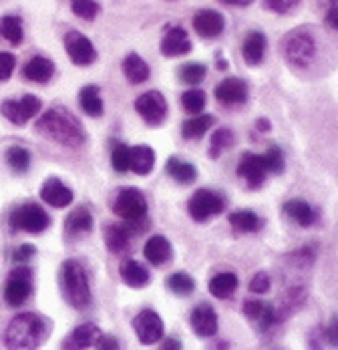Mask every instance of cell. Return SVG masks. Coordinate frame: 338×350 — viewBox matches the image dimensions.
Listing matches in <instances>:
<instances>
[{
	"mask_svg": "<svg viewBox=\"0 0 338 350\" xmlns=\"http://www.w3.org/2000/svg\"><path fill=\"white\" fill-rule=\"evenodd\" d=\"M36 131L47 139L57 141L67 147H77L85 143V131L81 121L63 107H51L36 121Z\"/></svg>",
	"mask_w": 338,
	"mask_h": 350,
	"instance_id": "cell-1",
	"label": "cell"
},
{
	"mask_svg": "<svg viewBox=\"0 0 338 350\" xmlns=\"http://www.w3.org/2000/svg\"><path fill=\"white\" fill-rule=\"evenodd\" d=\"M49 332V322L42 316L23 312L10 320L4 334V342L8 350H36L44 342Z\"/></svg>",
	"mask_w": 338,
	"mask_h": 350,
	"instance_id": "cell-2",
	"label": "cell"
},
{
	"mask_svg": "<svg viewBox=\"0 0 338 350\" xmlns=\"http://www.w3.org/2000/svg\"><path fill=\"white\" fill-rule=\"evenodd\" d=\"M59 282H61V290H63L65 300L73 308L83 310L91 304V300H93L91 284H89V276H87L81 262H77V260L63 262L61 272H59Z\"/></svg>",
	"mask_w": 338,
	"mask_h": 350,
	"instance_id": "cell-3",
	"label": "cell"
},
{
	"mask_svg": "<svg viewBox=\"0 0 338 350\" xmlns=\"http://www.w3.org/2000/svg\"><path fill=\"white\" fill-rule=\"evenodd\" d=\"M282 53H284V59L290 65L304 69L316 59V53H318L316 38L306 29H296V31H292V33L284 36Z\"/></svg>",
	"mask_w": 338,
	"mask_h": 350,
	"instance_id": "cell-4",
	"label": "cell"
},
{
	"mask_svg": "<svg viewBox=\"0 0 338 350\" xmlns=\"http://www.w3.org/2000/svg\"><path fill=\"white\" fill-rule=\"evenodd\" d=\"M8 224L12 232H27V234H40L51 226L49 213L36 204H23L16 210L10 211Z\"/></svg>",
	"mask_w": 338,
	"mask_h": 350,
	"instance_id": "cell-5",
	"label": "cell"
},
{
	"mask_svg": "<svg viewBox=\"0 0 338 350\" xmlns=\"http://www.w3.org/2000/svg\"><path fill=\"white\" fill-rule=\"evenodd\" d=\"M113 211L123 221H141L147 215L145 193L137 187H121L113 198Z\"/></svg>",
	"mask_w": 338,
	"mask_h": 350,
	"instance_id": "cell-6",
	"label": "cell"
},
{
	"mask_svg": "<svg viewBox=\"0 0 338 350\" xmlns=\"http://www.w3.org/2000/svg\"><path fill=\"white\" fill-rule=\"evenodd\" d=\"M224 210H226V198L211 189H198L187 202V211L196 221H207L220 215Z\"/></svg>",
	"mask_w": 338,
	"mask_h": 350,
	"instance_id": "cell-7",
	"label": "cell"
},
{
	"mask_svg": "<svg viewBox=\"0 0 338 350\" xmlns=\"http://www.w3.org/2000/svg\"><path fill=\"white\" fill-rule=\"evenodd\" d=\"M149 226L145 219L141 221H123V224H109L103 232L105 236V244L109 247V252L113 254H123L127 247H129V242L131 238L145 232Z\"/></svg>",
	"mask_w": 338,
	"mask_h": 350,
	"instance_id": "cell-8",
	"label": "cell"
},
{
	"mask_svg": "<svg viewBox=\"0 0 338 350\" xmlns=\"http://www.w3.org/2000/svg\"><path fill=\"white\" fill-rule=\"evenodd\" d=\"M33 294V272L25 266L10 272L4 286V300L8 306H21Z\"/></svg>",
	"mask_w": 338,
	"mask_h": 350,
	"instance_id": "cell-9",
	"label": "cell"
},
{
	"mask_svg": "<svg viewBox=\"0 0 338 350\" xmlns=\"http://www.w3.org/2000/svg\"><path fill=\"white\" fill-rule=\"evenodd\" d=\"M135 111L147 125L157 127L168 117V101L159 91H147L137 97Z\"/></svg>",
	"mask_w": 338,
	"mask_h": 350,
	"instance_id": "cell-10",
	"label": "cell"
},
{
	"mask_svg": "<svg viewBox=\"0 0 338 350\" xmlns=\"http://www.w3.org/2000/svg\"><path fill=\"white\" fill-rule=\"evenodd\" d=\"M40 107H42V103H40L38 97H34V95H25V97L18 99V101H14V99L4 101V103L0 105V113H2L10 123L23 127V125H27L34 115L40 111Z\"/></svg>",
	"mask_w": 338,
	"mask_h": 350,
	"instance_id": "cell-11",
	"label": "cell"
},
{
	"mask_svg": "<svg viewBox=\"0 0 338 350\" xmlns=\"http://www.w3.org/2000/svg\"><path fill=\"white\" fill-rule=\"evenodd\" d=\"M133 328L141 345H155L164 338V320L155 310H141L133 318Z\"/></svg>",
	"mask_w": 338,
	"mask_h": 350,
	"instance_id": "cell-12",
	"label": "cell"
},
{
	"mask_svg": "<svg viewBox=\"0 0 338 350\" xmlns=\"http://www.w3.org/2000/svg\"><path fill=\"white\" fill-rule=\"evenodd\" d=\"M266 174H268V167H266L264 155H256L250 151L242 155V159L237 163V175H239V179L246 181V185L250 189L262 187L266 181Z\"/></svg>",
	"mask_w": 338,
	"mask_h": 350,
	"instance_id": "cell-13",
	"label": "cell"
},
{
	"mask_svg": "<svg viewBox=\"0 0 338 350\" xmlns=\"http://www.w3.org/2000/svg\"><path fill=\"white\" fill-rule=\"evenodd\" d=\"M65 49H67L68 57L75 65L79 67H89L97 61V51L93 46V42L85 35L70 31L65 36Z\"/></svg>",
	"mask_w": 338,
	"mask_h": 350,
	"instance_id": "cell-14",
	"label": "cell"
},
{
	"mask_svg": "<svg viewBox=\"0 0 338 350\" xmlns=\"http://www.w3.org/2000/svg\"><path fill=\"white\" fill-rule=\"evenodd\" d=\"M244 314L250 320H254L260 326V330H264V332L274 328L282 320L278 310L272 304L262 302V300H246L244 302Z\"/></svg>",
	"mask_w": 338,
	"mask_h": 350,
	"instance_id": "cell-15",
	"label": "cell"
},
{
	"mask_svg": "<svg viewBox=\"0 0 338 350\" xmlns=\"http://www.w3.org/2000/svg\"><path fill=\"white\" fill-rule=\"evenodd\" d=\"M216 99L226 107L232 105H242L248 101V85L236 79V77H230V79H224L218 87H216Z\"/></svg>",
	"mask_w": 338,
	"mask_h": 350,
	"instance_id": "cell-16",
	"label": "cell"
},
{
	"mask_svg": "<svg viewBox=\"0 0 338 350\" xmlns=\"http://www.w3.org/2000/svg\"><path fill=\"white\" fill-rule=\"evenodd\" d=\"M224 29H226V18L218 10L203 8L194 16V31L203 38H216L224 33Z\"/></svg>",
	"mask_w": 338,
	"mask_h": 350,
	"instance_id": "cell-17",
	"label": "cell"
},
{
	"mask_svg": "<svg viewBox=\"0 0 338 350\" xmlns=\"http://www.w3.org/2000/svg\"><path fill=\"white\" fill-rule=\"evenodd\" d=\"M190 324L192 330L202 336V338H211L218 332V314L209 304H200L192 310L190 314Z\"/></svg>",
	"mask_w": 338,
	"mask_h": 350,
	"instance_id": "cell-18",
	"label": "cell"
},
{
	"mask_svg": "<svg viewBox=\"0 0 338 350\" xmlns=\"http://www.w3.org/2000/svg\"><path fill=\"white\" fill-rule=\"evenodd\" d=\"M40 198L53 208H67L73 202V189L65 185L59 177H49L40 187Z\"/></svg>",
	"mask_w": 338,
	"mask_h": 350,
	"instance_id": "cell-19",
	"label": "cell"
},
{
	"mask_svg": "<svg viewBox=\"0 0 338 350\" xmlns=\"http://www.w3.org/2000/svg\"><path fill=\"white\" fill-rule=\"evenodd\" d=\"M101 338V330L87 322V324H81L77 326L70 334L67 336V340L63 342V350H87L91 347H95Z\"/></svg>",
	"mask_w": 338,
	"mask_h": 350,
	"instance_id": "cell-20",
	"label": "cell"
},
{
	"mask_svg": "<svg viewBox=\"0 0 338 350\" xmlns=\"http://www.w3.org/2000/svg\"><path fill=\"white\" fill-rule=\"evenodd\" d=\"M192 51V40L181 27H169L161 38V53L166 57H181Z\"/></svg>",
	"mask_w": 338,
	"mask_h": 350,
	"instance_id": "cell-21",
	"label": "cell"
},
{
	"mask_svg": "<svg viewBox=\"0 0 338 350\" xmlns=\"http://www.w3.org/2000/svg\"><path fill=\"white\" fill-rule=\"evenodd\" d=\"M266 35L260 33V31H252L248 33L244 42H242V55H244V61L252 67L260 65L264 61V55H266Z\"/></svg>",
	"mask_w": 338,
	"mask_h": 350,
	"instance_id": "cell-22",
	"label": "cell"
},
{
	"mask_svg": "<svg viewBox=\"0 0 338 350\" xmlns=\"http://www.w3.org/2000/svg\"><path fill=\"white\" fill-rule=\"evenodd\" d=\"M282 210H284V215L290 221L298 224L300 228H310V226H314L318 221V211L304 200H290V202L284 204Z\"/></svg>",
	"mask_w": 338,
	"mask_h": 350,
	"instance_id": "cell-23",
	"label": "cell"
},
{
	"mask_svg": "<svg viewBox=\"0 0 338 350\" xmlns=\"http://www.w3.org/2000/svg\"><path fill=\"white\" fill-rule=\"evenodd\" d=\"M143 256L149 264L153 266H166L171 256H173V247L169 244V240L166 236H151L147 242H145V247H143Z\"/></svg>",
	"mask_w": 338,
	"mask_h": 350,
	"instance_id": "cell-24",
	"label": "cell"
},
{
	"mask_svg": "<svg viewBox=\"0 0 338 350\" xmlns=\"http://www.w3.org/2000/svg\"><path fill=\"white\" fill-rule=\"evenodd\" d=\"M53 75H55V63L51 59H47V57H33L23 67V77L27 81L40 83V85L49 83Z\"/></svg>",
	"mask_w": 338,
	"mask_h": 350,
	"instance_id": "cell-25",
	"label": "cell"
},
{
	"mask_svg": "<svg viewBox=\"0 0 338 350\" xmlns=\"http://www.w3.org/2000/svg\"><path fill=\"white\" fill-rule=\"evenodd\" d=\"M228 221L237 234H254V232H260L264 226V217H260L256 211L252 210L232 211L228 215Z\"/></svg>",
	"mask_w": 338,
	"mask_h": 350,
	"instance_id": "cell-26",
	"label": "cell"
},
{
	"mask_svg": "<svg viewBox=\"0 0 338 350\" xmlns=\"http://www.w3.org/2000/svg\"><path fill=\"white\" fill-rule=\"evenodd\" d=\"M91 230H93V215L87 208L73 210L65 219V236L67 238H77V236L89 234Z\"/></svg>",
	"mask_w": 338,
	"mask_h": 350,
	"instance_id": "cell-27",
	"label": "cell"
},
{
	"mask_svg": "<svg viewBox=\"0 0 338 350\" xmlns=\"http://www.w3.org/2000/svg\"><path fill=\"white\" fill-rule=\"evenodd\" d=\"M153 165H155V151L149 145H135L129 149V170L133 174H151Z\"/></svg>",
	"mask_w": 338,
	"mask_h": 350,
	"instance_id": "cell-28",
	"label": "cell"
},
{
	"mask_svg": "<svg viewBox=\"0 0 338 350\" xmlns=\"http://www.w3.org/2000/svg\"><path fill=\"white\" fill-rule=\"evenodd\" d=\"M119 274H121V280L125 282L127 286H131V288H143V286H147L149 280H151L149 272L139 262L131 260V258H127V260L121 262Z\"/></svg>",
	"mask_w": 338,
	"mask_h": 350,
	"instance_id": "cell-29",
	"label": "cell"
},
{
	"mask_svg": "<svg viewBox=\"0 0 338 350\" xmlns=\"http://www.w3.org/2000/svg\"><path fill=\"white\" fill-rule=\"evenodd\" d=\"M213 123H216V117L213 115H207V113L192 115L181 125V135H183V139H202L203 135L211 129Z\"/></svg>",
	"mask_w": 338,
	"mask_h": 350,
	"instance_id": "cell-30",
	"label": "cell"
},
{
	"mask_svg": "<svg viewBox=\"0 0 338 350\" xmlns=\"http://www.w3.org/2000/svg\"><path fill=\"white\" fill-rule=\"evenodd\" d=\"M237 284H239V280H237L234 272H220L209 280L207 288H209L211 296H216L220 300H226V298L234 296V292L237 290Z\"/></svg>",
	"mask_w": 338,
	"mask_h": 350,
	"instance_id": "cell-31",
	"label": "cell"
},
{
	"mask_svg": "<svg viewBox=\"0 0 338 350\" xmlns=\"http://www.w3.org/2000/svg\"><path fill=\"white\" fill-rule=\"evenodd\" d=\"M123 75L127 77L129 83L141 85V83H145V81L149 79L151 69H149V65H147L137 53H129V55L123 59Z\"/></svg>",
	"mask_w": 338,
	"mask_h": 350,
	"instance_id": "cell-32",
	"label": "cell"
},
{
	"mask_svg": "<svg viewBox=\"0 0 338 350\" xmlns=\"http://www.w3.org/2000/svg\"><path fill=\"white\" fill-rule=\"evenodd\" d=\"M79 105L89 115V117H101L103 115V99L101 91L97 85H87L79 93Z\"/></svg>",
	"mask_w": 338,
	"mask_h": 350,
	"instance_id": "cell-33",
	"label": "cell"
},
{
	"mask_svg": "<svg viewBox=\"0 0 338 350\" xmlns=\"http://www.w3.org/2000/svg\"><path fill=\"white\" fill-rule=\"evenodd\" d=\"M166 172H168L177 183L181 185H190L198 179V170L196 165L183 161V159H177V157H169L168 165H166Z\"/></svg>",
	"mask_w": 338,
	"mask_h": 350,
	"instance_id": "cell-34",
	"label": "cell"
},
{
	"mask_svg": "<svg viewBox=\"0 0 338 350\" xmlns=\"http://www.w3.org/2000/svg\"><path fill=\"white\" fill-rule=\"evenodd\" d=\"M23 21L21 16L16 14H6V16H0V38L10 42L12 46H18L23 42Z\"/></svg>",
	"mask_w": 338,
	"mask_h": 350,
	"instance_id": "cell-35",
	"label": "cell"
},
{
	"mask_svg": "<svg viewBox=\"0 0 338 350\" xmlns=\"http://www.w3.org/2000/svg\"><path fill=\"white\" fill-rule=\"evenodd\" d=\"M6 163L16 174H27L31 170V153L21 145H12L6 149Z\"/></svg>",
	"mask_w": 338,
	"mask_h": 350,
	"instance_id": "cell-36",
	"label": "cell"
},
{
	"mask_svg": "<svg viewBox=\"0 0 338 350\" xmlns=\"http://www.w3.org/2000/svg\"><path fill=\"white\" fill-rule=\"evenodd\" d=\"M232 145H234V133H232V129H228V127L216 129L211 133V139H209V157L211 159H218Z\"/></svg>",
	"mask_w": 338,
	"mask_h": 350,
	"instance_id": "cell-37",
	"label": "cell"
},
{
	"mask_svg": "<svg viewBox=\"0 0 338 350\" xmlns=\"http://www.w3.org/2000/svg\"><path fill=\"white\" fill-rule=\"evenodd\" d=\"M205 75H207V67L203 63H185L177 70L179 81L185 83V85H192V87L200 85L205 79Z\"/></svg>",
	"mask_w": 338,
	"mask_h": 350,
	"instance_id": "cell-38",
	"label": "cell"
},
{
	"mask_svg": "<svg viewBox=\"0 0 338 350\" xmlns=\"http://www.w3.org/2000/svg\"><path fill=\"white\" fill-rule=\"evenodd\" d=\"M168 288L175 296H190L196 290V280L187 272H175L168 278Z\"/></svg>",
	"mask_w": 338,
	"mask_h": 350,
	"instance_id": "cell-39",
	"label": "cell"
},
{
	"mask_svg": "<svg viewBox=\"0 0 338 350\" xmlns=\"http://www.w3.org/2000/svg\"><path fill=\"white\" fill-rule=\"evenodd\" d=\"M129 149L131 147H127L121 141L111 143V165L115 172H119V174L129 172Z\"/></svg>",
	"mask_w": 338,
	"mask_h": 350,
	"instance_id": "cell-40",
	"label": "cell"
},
{
	"mask_svg": "<svg viewBox=\"0 0 338 350\" xmlns=\"http://www.w3.org/2000/svg\"><path fill=\"white\" fill-rule=\"evenodd\" d=\"M205 101L207 99H205V93H203L202 89H190V91H185L181 95V105L192 115H200L203 111V107H205Z\"/></svg>",
	"mask_w": 338,
	"mask_h": 350,
	"instance_id": "cell-41",
	"label": "cell"
},
{
	"mask_svg": "<svg viewBox=\"0 0 338 350\" xmlns=\"http://www.w3.org/2000/svg\"><path fill=\"white\" fill-rule=\"evenodd\" d=\"M264 161H266L268 174L280 175L282 172H284V167H286L284 153H282V149H280L278 145H274V143H272L270 147H268V151L264 153Z\"/></svg>",
	"mask_w": 338,
	"mask_h": 350,
	"instance_id": "cell-42",
	"label": "cell"
},
{
	"mask_svg": "<svg viewBox=\"0 0 338 350\" xmlns=\"http://www.w3.org/2000/svg\"><path fill=\"white\" fill-rule=\"evenodd\" d=\"M70 8L83 21H93L101 10L97 0H70Z\"/></svg>",
	"mask_w": 338,
	"mask_h": 350,
	"instance_id": "cell-43",
	"label": "cell"
},
{
	"mask_svg": "<svg viewBox=\"0 0 338 350\" xmlns=\"http://www.w3.org/2000/svg\"><path fill=\"white\" fill-rule=\"evenodd\" d=\"M316 260V245L308 244L298 247L292 256H290V262L298 264V266H310L312 262Z\"/></svg>",
	"mask_w": 338,
	"mask_h": 350,
	"instance_id": "cell-44",
	"label": "cell"
},
{
	"mask_svg": "<svg viewBox=\"0 0 338 350\" xmlns=\"http://www.w3.org/2000/svg\"><path fill=\"white\" fill-rule=\"evenodd\" d=\"M16 69V57L12 53H0V83L8 81Z\"/></svg>",
	"mask_w": 338,
	"mask_h": 350,
	"instance_id": "cell-45",
	"label": "cell"
},
{
	"mask_svg": "<svg viewBox=\"0 0 338 350\" xmlns=\"http://www.w3.org/2000/svg\"><path fill=\"white\" fill-rule=\"evenodd\" d=\"M320 330H322L324 342H326L328 347H333V349L338 350V314L333 316L330 322H328V326H324V328H320Z\"/></svg>",
	"mask_w": 338,
	"mask_h": 350,
	"instance_id": "cell-46",
	"label": "cell"
},
{
	"mask_svg": "<svg viewBox=\"0 0 338 350\" xmlns=\"http://www.w3.org/2000/svg\"><path fill=\"white\" fill-rule=\"evenodd\" d=\"M264 4H266V8L272 10V12L286 14V12L294 10L300 4V0H264Z\"/></svg>",
	"mask_w": 338,
	"mask_h": 350,
	"instance_id": "cell-47",
	"label": "cell"
},
{
	"mask_svg": "<svg viewBox=\"0 0 338 350\" xmlns=\"http://www.w3.org/2000/svg\"><path fill=\"white\" fill-rule=\"evenodd\" d=\"M270 276L266 272H258L250 280V292H254V294H266L270 290Z\"/></svg>",
	"mask_w": 338,
	"mask_h": 350,
	"instance_id": "cell-48",
	"label": "cell"
},
{
	"mask_svg": "<svg viewBox=\"0 0 338 350\" xmlns=\"http://www.w3.org/2000/svg\"><path fill=\"white\" fill-rule=\"evenodd\" d=\"M34 254H36V247L33 244H21L12 252V260L18 262V264H25V262H29L33 258Z\"/></svg>",
	"mask_w": 338,
	"mask_h": 350,
	"instance_id": "cell-49",
	"label": "cell"
},
{
	"mask_svg": "<svg viewBox=\"0 0 338 350\" xmlns=\"http://www.w3.org/2000/svg\"><path fill=\"white\" fill-rule=\"evenodd\" d=\"M326 23H328V27L330 29H335L338 33V2L337 0H333L330 2V6H328V10H326Z\"/></svg>",
	"mask_w": 338,
	"mask_h": 350,
	"instance_id": "cell-50",
	"label": "cell"
},
{
	"mask_svg": "<svg viewBox=\"0 0 338 350\" xmlns=\"http://www.w3.org/2000/svg\"><path fill=\"white\" fill-rule=\"evenodd\" d=\"M97 350H119V345L113 336H103L101 334V338L97 342Z\"/></svg>",
	"mask_w": 338,
	"mask_h": 350,
	"instance_id": "cell-51",
	"label": "cell"
},
{
	"mask_svg": "<svg viewBox=\"0 0 338 350\" xmlns=\"http://www.w3.org/2000/svg\"><path fill=\"white\" fill-rule=\"evenodd\" d=\"M322 342H324V338H322V330H314V332L310 334V338H308L310 350H322Z\"/></svg>",
	"mask_w": 338,
	"mask_h": 350,
	"instance_id": "cell-52",
	"label": "cell"
},
{
	"mask_svg": "<svg viewBox=\"0 0 338 350\" xmlns=\"http://www.w3.org/2000/svg\"><path fill=\"white\" fill-rule=\"evenodd\" d=\"M256 129L260 131V133H268L272 129V125H270V121L266 119V117H260L258 121H256Z\"/></svg>",
	"mask_w": 338,
	"mask_h": 350,
	"instance_id": "cell-53",
	"label": "cell"
},
{
	"mask_svg": "<svg viewBox=\"0 0 338 350\" xmlns=\"http://www.w3.org/2000/svg\"><path fill=\"white\" fill-rule=\"evenodd\" d=\"M161 350H181V345H179V340H175V338H168V340L164 342Z\"/></svg>",
	"mask_w": 338,
	"mask_h": 350,
	"instance_id": "cell-54",
	"label": "cell"
},
{
	"mask_svg": "<svg viewBox=\"0 0 338 350\" xmlns=\"http://www.w3.org/2000/svg\"><path fill=\"white\" fill-rule=\"evenodd\" d=\"M222 4H230V6H250L254 0H220Z\"/></svg>",
	"mask_w": 338,
	"mask_h": 350,
	"instance_id": "cell-55",
	"label": "cell"
},
{
	"mask_svg": "<svg viewBox=\"0 0 338 350\" xmlns=\"http://www.w3.org/2000/svg\"><path fill=\"white\" fill-rule=\"evenodd\" d=\"M216 67H218L220 70L228 69V61H226V59H224V57H222L220 53H218V63H216Z\"/></svg>",
	"mask_w": 338,
	"mask_h": 350,
	"instance_id": "cell-56",
	"label": "cell"
}]
</instances>
